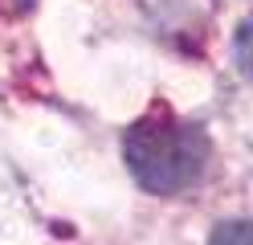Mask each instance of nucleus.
Returning <instances> with one entry per match:
<instances>
[{"label":"nucleus","instance_id":"1","mask_svg":"<svg viewBox=\"0 0 253 245\" xmlns=\"http://www.w3.org/2000/svg\"><path fill=\"white\" fill-rule=\"evenodd\" d=\"M123 155H126L131 176L147 192L176 196L204 176L212 147L196 123H184L171 110H151L126 131Z\"/></svg>","mask_w":253,"mask_h":245},{"label":"nucleus","instance_id":"2","mask_svg":"<svg viewBox=\"0 0 253 245\" xmlns=\"http://www.w3.org/2000/svg\"><path fill=\"white\" fill-rule=\"evenodd\" d=\"M209 245H253V217H241V221H225V225H216Z\"/></svg>","mask_w":253,"mask_h":245},{"label":"nucleus","instance_id":"3","mask_svg":"<svg viewBox=\"0 0 253 245\" xmlns=\"http://www.w3.org/2000/svg\"><path fill=\"white\" fill-rule=\"evenodd\" d=\"M233 53H237V70H241L249 82H253V16L237 29V45H233Z\"/></svg>","mask_w":253,"mask_h":245}]
</instances>
